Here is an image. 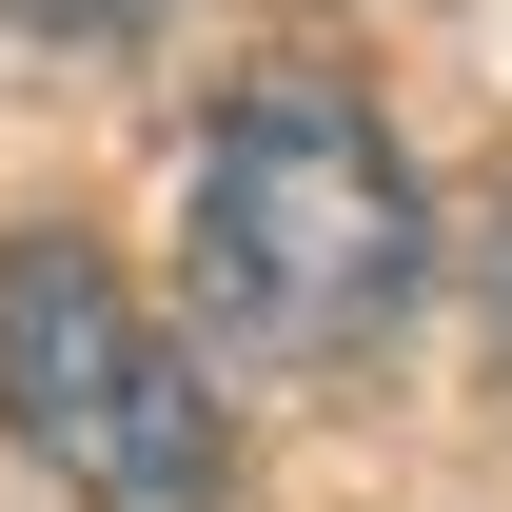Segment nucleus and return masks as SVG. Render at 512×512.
I'll return each instance as SVG.
<instances>
[{
    "instance_id": "f257e3e1",
    "label": "nucleus",
    "mask_w": 512,
    "mask_h": 512,
    "mask_svg": "<svg viewBox=\"0 0 512 512\" xmlns=\"http://www.w3.org/2000/svg\"><path fill=\"white\" fill-rule=\"evenodd\" d=\"M178 256H197V335L256 355V375H355L414 276H434V217H414V158L394 119L355 99L335 60H276L197 119V197H178Z\"/></svg>"
},
{
    "instance_id": "f03ea898",
    "label": "nucleus",
    "mask_w": 512,
    "mask_h": 512,
    "mask_svg": "<svg viewBox=\"0 0 512 512\" xmlns=\"http://www.w3.org/2000/svg\"><path fill=\"white\" fill-rule=\"evenodd\" d=\"M0 434L40 453L79 512H217L237 493L217 375L158 335V296H138L119 256L60 237V217L0 237Z\"/></svg>"
},
{
    "instance_id": "7ed1b4c3",
    "label": "nucleus",
    "mask_w": 512,
    "mask_h": 512,
    "mask_svg": "<svg viewBox=\"0 0 512 512\" xmlns=\"http://www.w3.org/2000/svg\"><path fill=\"white\" fill-rule=\"evenodd\" d=\"M20 40H138V20H178V0H0Z\"/></svg>"
},
{
    "instance_id": "20e7f679",
    "label": "nucleus",
    "mask_w": 512,
    "mask_h": 512,
    "mask_svg": "<svg viewBox=\"0 0 512 512\" xmlns=\"http://www.w3.org/2000/svg\"><path fill=\"white\" fill-rule=\"evenodd\" d=\"M473 316H493V375H512V197H493V237H473Z\"/></svg>"
}]
</instances>
